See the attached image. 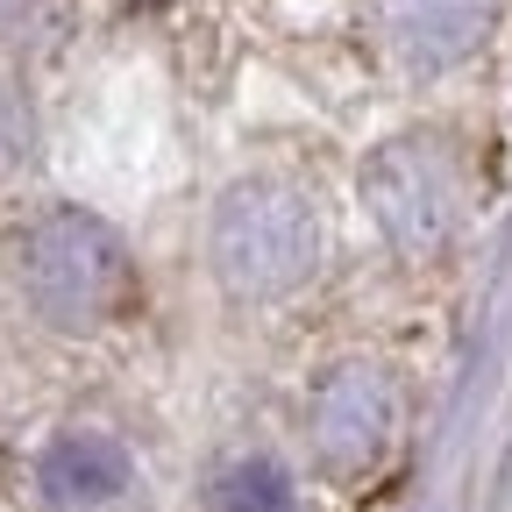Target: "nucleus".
Masks as SVG:
<instances>
[{"mask_svg": "<svg viewBox=\"0 0 512 512\" xmlns=\"http://www.w3.org/2000/svg\"><path fill=\"white\" fill-rule=\"evenodd\" d=\"M36 477H43V498H50L57 512H107V505L128 498L136 463H128V448H121L114 434L72 427V434H57V441L43 448Z\"/></svg>", "mask_w": 512, "mask_h": 512, "instance_id": "nucleus-6", "label": "nucleus"}, {"mask_svg": "<svg viewBox=\"0 0 512 512\" xmlns=\"http://www.w3.org/2000/svg\"><path fill=\"white\" fill-rule=\"evenodd\" d=\"M363 200L399 256L434 264L448 235H456V164L427 136H399L363 157Z\"/></svg>", "mask_w": 512, "mask_h": 512, "instance_id": "nucleus-3", "label": "nucleus"}, {"mask_svg": "<svg viewBox=\"0 0 512 512\" xmlns=\"http://www.w3.org/2000/svg\"><path fill=\"white\" fill-rule=\"evenodd\" d=\"M214 512H292V477L271 456H242L214 477Z\"/></svg>", "mask_w": 512, "mask_h": 512, "instance_id": "nucleus-7", "label": "nucleus"}, {"mask_svg": "<svg viewBox=\"0 0 512 512\" xmlns=\"http://www.w3.org/2000/svg\"><path fill=\"white\" fill-rule=\"evenodd\" d=\"M22 285H29V306L50 328L86 335V328H107L136 299V256H128V242L100 214L50 207L22 235Z\"/></svg>", "mask_w": 512, "mask_h": 512, "instance_id": "nucleus-1", "label": "nucleus"}, {"mask_svg": "<svg viewBox=\"0 0 512 512\" xmlns=\"http://www.w3.org/2000/svg\"><path fill=\"white\" fill-rule=\"evenodd\" d=\"M320 264V221L285 178H242L214 207V271L235 299H285Z\"/></svg>", "mask_w": 512, "mask_h": 512, "instance_id": "nucleus-2", "label": "nucleus"}, {"mask_svg": "<svg viewBox=\"0 0 512 512\" xmlns=\"http://www.w3.org/2000/svg\"><path fill=\"white\" fill-rule=\"evenodd\" d=\"M370 29L406 72H441L484 43L491 0H370Z\"/></svg>", "mask_w": 512, "mask_h": 512, "instance_id": "nucleus-5", "label": "nucleus"}, {"mask_svg": "<svg viewBox=\"0 0 512 512\" xmlns=\"http://www.w3.org/2000/svg\"><path fill=\"white\" fill-rule=\"evenodd\" d=\"M399 399L377 363H335L313 384V448L328 470H370L392 441Z\"/></svg>", "mask_w": 512, "mask_h": 512, "instance_id": "nucleus-4", "label": "nucleus"}]
</instances>
